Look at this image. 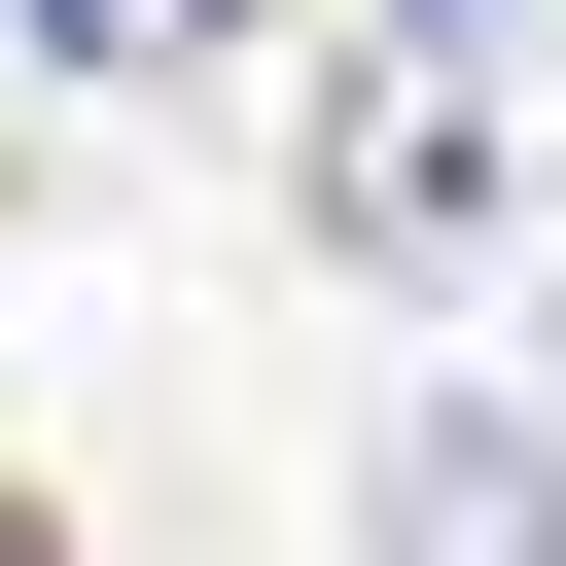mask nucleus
Instances as JSON below:
<instances>
[{"label":"nucleus","mask_w":566,"mask_h":566,"mask_svg":"<svg viewBox=\"0 0 566 566\" xmlns=\"http://www.w3.org/2000/svg\"><path fill=\"white\" fill-rule=\"evenodd\" d=\"M531 424H566V389H531Z\"/></svg>","instance_id":"3"},{"label":"nucleus","mask_w":566,"mask_h":566,"mask_svg":"<svg viewBox=\"0 0 566 566\" xmlns=\"http://www.w3.org/2000/svg\"><path fill=\"white\" fill-rule=\"evenodd\" d=\"M0 35H35V71H212L248 0H0Z\"/></svg>","instance_id":"1"},{"label":"nucleus","mask_w":566,"mask_h":566,"mask_svg":"<svg viewBox=\"0 0 566 566\" xmlns=\"http://www.w3.org/2000/svg\"><path fill=\"white\" fill-rule=\"evenodd\" d=\"M495 35H531V0H389V71H495Z\"/></svg>","instance_id":"2"}]
</instances>
